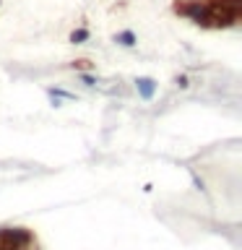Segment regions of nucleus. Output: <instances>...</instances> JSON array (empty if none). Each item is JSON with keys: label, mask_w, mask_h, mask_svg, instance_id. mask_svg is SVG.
Instances as JSON below:
<instances>
[{"label": "nucleus", "mask_w": 242, "mask_h": 250, "mask_svg": "<svg viewBox=\"0 0 242 250\" xmlns=\"http://www.w3.org/2000/svg\"><path fill=\"white\" fill-rule=\"evenodd\" d=\"M138 94L143 99H151L154 97V91H156V83H154V78H138Z\"/></svg>", "instance_id": "f257e3e1"}, {"label": "nucleus", "mask_w": 242, "mask_h": 250, "mask_svg": "<svg viewBox=\"0 0 242 250\" xmlns=\"http://www.w3.org/2000/svg\"><path fill=\"white\" fill-rule=\"evenodd\" d=\"M117 42L125 44V47H133L136 44V34H133V31H122V34H117Z\"/></svg>", "instance_id": "f03ea898"}, {"label": "nucleus", "mask_w": 242, "mask_h": 250, "mask_svg": "<svg viewBox=\"0 0 242 250\" xmlns=\"http://www.w3.org/2000/svg\"><path fill=\"white\" fill-rule=\"evenodd\" d=\"M81 81H83L86 86H94V78H91V76H81Z\"/></svg>", "instance_id": "20e7f679"}, {"label": "nucleus", "mask_w": 242, "mask_h": 250, "mask_svg": "<svg viewBox=\"0 0 242 250\" xmlns=\"http://www.w3.org/2000/svg\"><path fill=\"white\" fill-rule=\"evenodd\" d=\"M83 39H89V31H86V29H78V31L70 34V42H76V44H81Z\"/></svg>", "instance_id": "7ed1b4c3"}]
</instances>
